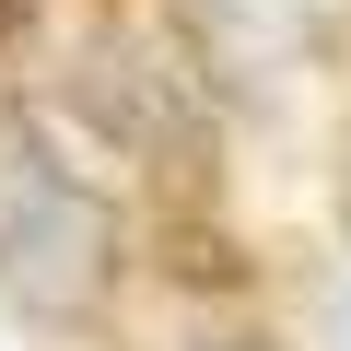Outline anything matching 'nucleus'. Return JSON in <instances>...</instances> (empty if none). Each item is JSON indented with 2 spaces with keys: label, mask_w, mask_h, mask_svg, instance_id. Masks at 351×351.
Masks as SVG:
<instances>
[{
  "label": "nucleus",
  "mask_w": 351,
  "mask_h": 351,
  "mask_svg": "<svg viewBox=\"0 0 351 351\" xmlns=\"http://www.w3.org/2000/svg\"><path fill=\"white\" fill-rule=\"evenodd\" d=\"M328 351H351V293H339V304H328Z\"/></svg>",
  "instance_id": "obj_4"
},
{
  "label": "nucleus",
  "mask_w": 351,
  "mask_h": 351,
  "mask_svg": "<svg viewBox=\"0 0 351 351\" xmlns=\"http://www.w3.org/2000/svg\"><path fill=\"white\" fill-rule=\"evenodd\" d=\"M0 24H12V0H0Z\"/></svg>",
  "instance_id": "obj_6"
},
{
  "label": "nucleus",
  "mask_w": 351,
  "mask_h": 351,
  "mask_svg": "<svg viewBox=\"0 0 351 351\" xmlns=\"http://www.w3.org/2000/svg\"><path fill=\"white\" fill-rule=\"evenodd\" d=\"M339 0H176V47L199 59L211 94H281L328 47Z\"/></svg>",
  "instance_id": "obj_3"
},
{
  "label": "nucleus",
  "mask_w": 351,
  "mask_h": 351,
  "mask_svg": "<svg viewBox=\"0 0 351 351\" xmlns=\"http://www.w3.org/2000/svg\"><path fill=\"white\" fill-rule=\"evenodd\" d=\"M106 281H117V211L0 117V293L47 328H71L106 304Z\"/></svg>",
  "instance_id": "obj_1"
},
{
  "label": "nucleus",
  "mask_w": 351,
  "mask_h": 351,
  "mask_svg": "<svg viewBox=\"0 0 351 351\" xmlns=\"http://www.w3.org/2000/svg\"><path fill=\"white\" fill-rule=\"evenodd\" d=\"M339 223H351V164H339Z\"/></svg>",
  "instance_id": "obj_5"
},
{
  "label": "nucleus",
  "mask_w": 351,
  "mask_h": 351,
  "mask_svg": "<svg viewBox=\"0 0 351 351\" xmlns=\"http://www.w3.org/2000/svg\"><path fill=\"white\" fill-rule=\"evenodd\" d=\"M71 94H82V117L117 129L129 152H152V164H199L211 106H199V59H176V36H164V47H152V36H94L82 71H71Z\"/></svg>",
  "instance_id": "obj_2"
}]
</instances>
